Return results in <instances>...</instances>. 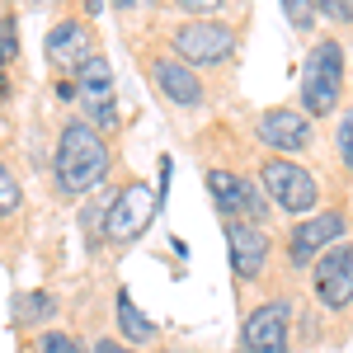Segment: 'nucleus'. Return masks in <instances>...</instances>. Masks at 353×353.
<instances>
[{"mask_svg":"<svg viewBox=\"0 0 353 353\" xmlns=\"http://www.w3.org/2000/svg\"><path fill=\"white\" fill-rule=\"evenodd\" d=\"M283 14H288V24L297 28V33H316V24H321V14H316L311 0H283Z\"/></svg>","mask_w":353,"mask_h":353,"instance_id":"nucleus-22","label":"nucleus"},{"mask_svg":"<svg viewBox=\"0 0 353 353\" xmlns=\"http://www.w3.org/2000/svg\"><path fill=\"white\" fill-rule=\"evenodd\" d=\"M203 189H208V198H212L217 217L273 226V208H269V198H264V189H259L254 174L241 170L236 161H208L203 165Z\"/></svg>","mask_w":353,"mask_h":353,"instance_id":"nucleus-10","label":"nucleus"},{"mask_svg":"<svg viewBox=\"0 0 353 353\" xmlns=\"http://www.w3.org/2000/svg\"><path fill=\"white\" fill-rule=\"evenodd\" d=\"M311 5H316V14H321V19L353 28V0H311Z\"/></svg>","mask_w":353,"mask_h":353,"instance_id":"nucleus-23","label":"nucleus"},{"mask_svg":"<svg viewBox=\"0 0 353 353\" xmlns=\"http://www.w3.org/2000/svg\"><path fill=\"white\" fill-rule=\"evenodd\" d=\"M109 5L118 14H132V10H146V14H151V10H161L165 0H109Z\"/></svg>","mask_w":353,"mask_h":353,"instance_id":"nucleus-24","label":"nucleus"},{"mask_svg":"<svg viewBox=\"0 0 353 353\" xmlns=\"http://www.w3.org/2000/svg\"><path fill=\"white\" fill-rule=\"evenodd\" d=\"M161 43L174 57H184L193 71H231L236 57H241V28L226 14L212 19H170L161 24Z\"/></svg>","mask_w":353,"mask_h":353,"instance_id":"nucleus-5","label":"nucleus"},{"mask_svg":"<svg viewBox=\"0 0 353 353\" xmlns=\"http://www.w3.org/2000/svg\"><path fill=\"white\" fill-rule=\"evenodd\" d=\"M161 217V193L151 189L146 179H123L118 189L109 193V208H104V226H99V236H104V250H128L137 245L151 226Z\"/></svg>","mask_w":353,"mask_h":353,"instance_id":"nucleus-8","label":"nucleus"},{"mask_svg":"<svg viewBox=\"0 0 353 353\" xmlns=\"http://www.w3.org/2000/svg\"><path fill=\"white\" fill-rule=\"evenodd\" d=\"M76 85V109L85 123H94L104 137L118 132V81H113V61L104 52H94L90 61H81L71 71Z\"/></svg>","mask_w":353,"mask_h":353,"instance_id":"nucleus-13","label":"nucleus"},{"mask_svg":"<svg viewBox=\"0 0 353 353\" xmlns=\"http://www.w3.org/2000/svg\"><path fill=\"white\" fill-rule=\"evenodd\" d=\"M90 349H94V353H141V349H128V344H123V339H113V334H99Z\"/></svg>","mask_w":353,"mask_h":353,"instance_id":"nucleus-25","label":"nucleus"},{"mask_svg":"<svg viewBox=\"0 0 353 353\" xmlns=\"http://www.w3.org/2000/svg\"><path fill=\"white\" fill-rule=\"evenodd\" d=\"M349 226H353V221H349V212H344V208H316L311 217L288 221V231L278 236V259H283V273H288V278L306 273L330 250V245L349 241Z\"/></svg>","mask_w":353,"mask_h":353,"instance_id":"nucleus-7","label":"nucleus"},{"mask_svg":"<svg viewBox=\"0 0 353 353\" xmlns=\"http://www.w3.org/2000/svg\"><path fill=\"white\" fill-rule=\"evenodd\" d=\"M57 99H61V104H76V85H71V76L57 81Z\"/></svg>","mask_w":353,"mask_h":353,"instance_id":"nucleus-26","label":"nucleus"},{"mask_svg":"<svg viewBox=\"0 0 353 353\" xmlns=\"http://www.w3.org/2000/svg\"><path fill=\"white\" fill-rule=\"evenodd\" d=\"M14 61H19V19H14V10H5L0 14V90Z\"/></svg>","mask_w":353,"mask_h":353,"instance_id":"nucleus-20","label":"nucleus"},{"mask_svg":"<svg viewBox=\"0 0 353 353\" xmlns=\"http://www.w3.org/2000/svg\"><path fill=\"white\" fill-rule=\"evenodd\" d=\"M236 353H297V297L273 292L245 306Z\"/></svg>","mask_w":353,"mask_h":353,"instance_id":"nucleus-9","label":"nucleus"},{"mask_svg":"<svg viewBox=\"0 0 353 353\" xmlns=\"http://www.w3.org/2000/svg\"><path fill=\"white\" fill-rule=\"evenodd\" d=\"M221 241H226V264H231V283L241 292V306L250 292H288L278 288V273H283V259H278V236L273 226H254V221H236L221 217ZM288 278V273H283Z\"/></svg>","mask_w":353,"mask_h":353,"instance_id":"nucleus-2","label":"nucleus"},{"mask_svg":"<svg viewBox=\"0 0 353 353\" xmlns=\"http://www.w3.org/2000/svg\"><path fill=\"white\" fill-rule=\"evenodd\" d=\"M109 334H113V339H123L128 349H141V353H151V349H161V344H165L161 325L137 306V297L128 292V288L113 292V330H109Z\"/></svg>","mask_w":353,"mask_h":353,"instance_id":"nucleus-15","label":"nucleus"},{"mask_svg":"<svg viewBox=\"0 0 353 353\" xmlns=\"http://www.w3.org/2000/svg\"><path fill=\"white\" fill-rule=\"evenodd\" d=\"M330 146H334L339 170H349V174H353V109L334 113V123H330Z\"/></svg>","mask_w":353,"mask_h":353,"instance_id":"nucleus-18","label":"nucleus"},{"mask_svg":"<svg viewBox=\"0 0 353 353\" xmlns=\"http://www.w3.org/2000/svg\"><path fill=\"white\" fill-rule=\"evenodd\" d=\"M250 174H254V184L264 189L273 212H283V217H311L316 208H321V174L311 170L306 161H292V156H254L250 165Z\"/></svg>","mask_w":353,"mask_h":353,"instance_id":"nucleus-6","label":"nucleus"},{"mask_svg":"<svg viewBox=\"0 0 353 353\" xmlns=\"http://www.w3.org/2000/svg\"><path fill=\"white\" fill-rule=\"evenodd\" d=\"M349 221H353V208H349Z\"/></svg>","mask_w":353,"mask_h":353,"instance_id":"nucleus-28","label":"nucleus"},{"mask_svg":"<svg viewBox=\"0 0 353 353\" xmlns=\"http://www.w3.org/2000/svg\"><path fill=\"white\" fill-rule=\"evenodd\" d=\"M165 10H174L179 19H212L226 14V0H165Z\"/></svg>","mask_w":353,"mask_h":353,"instance_id":"nucleus-21","label":"nucleus"},{"mask_svg":"<svg viewBox=\"0 0 353 353\" xmlns=\"http://www.w3.org/2000/svg\"><path fill=\"white\" fill-rule=\"evenodd\" d=\"M306 297L316 311H325L334 321L353 316V241L330 245L325 254L306 269Z\"/></svg>","mask_w":353,"mask_h":353,"instance_id":"nucleus-12","label":"nucleus"},{"mask_svg":"<svg viewBox=\"0 0 353 353\" xmlns=\"http://www.w3.org/2000/svg\"><path fill=\"white\" fill-rule=\"evenodd\" d=\"M344 90H349V52L334 33H325L301 57V81L292 109H301L311 123H334V113L344 104Z\"/></svg>","mask_w":353,"mask_h":353,"instance_id":"nucleus-3","label":"nucleus"},{"mask_svg":"<svg viewBox=\"0 0 353 353\" xmlns=\"http://www.w3.org/2000/svg\"><path fill=\"white\" fill-rule=\"evenodd\" d=\"M28 353H94V349L85 344L81 334L48 325V330H38V339H33V349H28Z\"/></svg>","mask_w":353,"mask_h":353,"instance_id":"nucleus-19","label":"nucleus"},{"mask_svg":"<svg viewBox=\"0 0 353 353\" xmlns=\"http://www.w3.org/2000/svg\"><path fill=\"white\" fill-rule=\"evenodd\" d=\"M94 52H104L99 48V33L90 19H76V14H66V19H57L48 28V38H43V57H48V66H52L57 76H71L81 61H90Z\"/></svg>","mask_w":353,"mask_h":353,"instance_id":"nucleus-14","label":"nucleus"},{"mask_svg":"<svg viewBox=\"0 0 353 353\" xmlns=\"http://www.w3.org/2000/svg\"><path fill=\"white\" fill-rule=\"evenodd\" d=\"M156 353H189V349H179V344H161Z\"/></svg>","mask_w":353,"mask_h":353,"instance_id":"nucleus-27","label":"nucleus"},{"mask_svg":"<svg viewBox=\"0 0 353 353\" xmlns=\"http://www.w3.org/2000/svg\"><path fill=\"white\" fill-rule=\"evenodd\" d=\"M57 316H61V297L48 292V288L14 292V301H10V325L14 330H48Z\"/></svg>","mask_w":353,"mask_h":353,"instance_id":"nucleus-16","label":"nucleus"},{"mask_svg":"<svg viewBox=\"0 0 353 353\" xmlns=\"http://www.w3.org/2000/svg\"><path fill=\"white\" fill-rule=\"evenodd\" d=\"M113 170V146L94 123H85L81 113L61 118L52 141V189L61 203H85L90 193L109 184Z\"/></svg>","mask_w":353,"mask_h":353,"instance_id":"nucleus-1","label":"nucleus"},{"mask_svg":"<svg viewBox=\"0 0 353 353\" xmlns=\"http://www.w3.org/2000/svg\"><path fill=\"white\" fill-rule=\"evenodd\" d=\"M19 212H24V184H19L14 165L0 156V226H5V221H14Z\"/></svg>","mask_w":353,"mask_h":353,"instance_id":"nucleus-17","label":"nucleus"},{"mask_svg":"<svg viewBox=\"0 0 353 353\" xmlns=\"http://www.w3.org/2000/svg\"><path fill=\"white\" fill-rule=\"evenodd\" d=\"M250 141L264 151V156H292V161H306L316 151V123L306 118L292 104H273V109L250 113Z\"/></svg>","mask_w":353,"mask_h":353,"instance_id":"nucleus-11","label":"nucleus"},{"mask_svg":"<svg viewBox=\"0 0 353 353\" xmlns=\"http://www.w3.org/2000/svg\"><path fill=\"white\" fill-rule=\"evenodd\" d=\"M128 48H132V57H137V66H141V76H146V85H151L174 113H189V118H193V113L212 109V90H208V81H203V71H193L184 57H174L161 38H151V43L128 38Z\"/></svg>","mask_w":353,"mask_h":353,"instance_id":"nucleus-4","label":"nucleus"}]
</instances>
